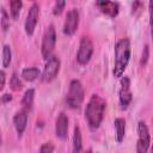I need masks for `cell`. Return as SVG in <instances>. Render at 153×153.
I'll return each instance as SVG.
<instances>
[{
	"instance_id": "obj_1",
	"label": "cell",
	"mask_w": 153,
	"mask_h": 153,
	"mask_svg": "<svg viewBox=\"0 0 153 153\" xmlns=\"http://www.w3.org/2000/svg\"><path fill=\"white\" fill-rule=\"evenodd\" d=\"M105 100L98 96L92 94L85 110V118L87 121V124L91 129H97L104 117V110H105Z\"/></svg>"
},
{
	"instance_id": "obj_2",
	"label": "cell",
	"mask_w": 153,
	"mask_h": 153,
	"mask_svg": "<svg viewBox=\"0 0 153 153\" xmlns=\"http://www.w3.org/2000/svg\"><path fill=\"white\" fill-rule=\"evenodd\" d=\"M130 60V41L128 38L120 39L115 45V65H114V76L121 78Z\"/></svg>"
},
{
	"instance_id": "obj_3",
	"label": "cell",
	"mask_w": 153,
	"mask_h": 153,
	"mask_svg": "<svg viewBox=\"0 0 153 153\" xmlns=\"http://www.w3.org/2000/svg\"><path fill=\"white\" fill-rule=\"evenodd\" d=\"M84 86L80 80L73 79L69 84V88L66 96V103L71 109H79L84 100Z\"/></svg>"
},
{
	"instance_id": "obj_4",
	"label": "cell",
	"mask_w": 153,
	"mask_h": 153,
	"mask_svg": "<svg viewBox=\"0 0 153 153\" xmlns=\"http://www.w3.org/2000/svg\"><path fill=\"white\" fill-rule=\"evenodd\" d=\"M55 43H56V31H55L54 25H49L43 35L42 45H41V53L45 60H48L53 55Z\"/></svg>"
},
{
	"instance_id": "obj_5",
	"label": "cell",
	"mask_w": 153,
	"mask_h": 153,
	"mask_svg": "<svg viewBox=\"0 0 153 153\" xmlns=\"http://www.w3.org/2000/svg\"><path fill=\"white\" fill-rule=\"evenodd\" d=\"M60 67H61V61L57 56H54L51 55L47 62H45V66L43 68V72H42V80L44 82H50L51 80H54L56 78V75L59 74L60 72Z\"/></svg>"
},
{
	"instance_id": "obj_6",
	"label": "cell",
	"mask_w": 153,
	"mask_h": 153,
	"mask_svg": "<svg viewBox=\"0 0 153 153\" xmlns=\"http://www.w3.org/2000/svg\"><path fill=\"white\" fill-rule=\"evenodd\" d=\"M93 54V43L92 41L86 37L82 36L80 39V44H79V49L76 53V61L80 65H86L90 62L91 57Z\"/></svg>"
},
{
	"instance_id": "obj_7",
	"label": "cell",
	"mask_w": 153,
	"mask_h": 153,
	"mask_svg": "<svg viewBox=\"0 0 153 153\" xmlns=\"http://www.w3.org/2000/svg\"><path fill=\"white\" fill-rule=\"evenodd\" d=\"M137 133H139V139L136 143V151L139 153H145L148 151L149 145H151V135L148 127L143 121H140L137 123Z\"/></svg>"
},
{
	"instance_id": "obj_8",
	"label": "cell",
	"mask_w": 153,
	"mask_h": 153,
	"mask_svg": "<svg viewBox=\"0 0 153 153\" xmlns=\"http://www.w3.org/2000/svg\"><path fill=\"white\" fill-rule=\"evenodd\" d=\"M120 91H118V99H120V105L122 109H127L133 99V93L130 91V79L128 76H121L120 81Z\"/></svg>"
},
{
	"instance_id": "obj_9",
	"label": "cell",
	"mask_w": 153,
	"mask_h": 153,
	"mask_svg": "<svg viewBox=\"0 0 153 153\" xmlns=\"http://www.w3.org/2000/svg\"><path fill=\"white\" fill-rule=\"evenodd\" d=\"M79 11L76 8H72L67 12L65 23H63V33L67 36H72L75 33L78 26H79Z\"/></svg>"
},
{
	"instance_id": "obj_10",
	"label": "cell",
	"mask_w": 153,
	"mask_h": 153,
	"mask_svg": "<svg viewBox=\"0 0 153 153\" xmlns=\"http://www.w3.org/2000/svg\"><path fill=\"white\" fill-rule=\"evenodd\" d=\"M38 17H39V6L37 4H33L26 16V20H25V32L26 35L31 36L35 31V27L37 25L38 22Z\"/></svg>"
},
{
	"instance_id": "obj_11",
	"label": "cell",
	"mask_w": 153,
	"mask_h": 153,
	"mask_svg": "<svg viewBox=\"0 0 153 153\" xmlns=\"http://www.w3.org/2000/svg\"><path fill=\"white\" fill-rule=\"evenodd\" d=\"M96 4L100 12L109 16L110 18L117 17L120 12V5L112 0H96Z\"/></svg>"
},
{
	"instance_id": "obj_12",
	"label": "cell",
	"mask_w": 153,
	"mask_h": 153,
	"mask_svg": "<svg viewBox=\"0 0 153 153\" xmlns=\"http://www.w3.org/2000/svg\"><path fill=\"white\" fill-rule=\"evenodd\" d=\"M67 131H68V117L65 112H60L56 122H55V133L56 136L60 140L67 139Z\"/></svg>"
},
{
	"instance_id": "obj_13",
	"label": "cell",
	"mask_w": 153,
	"mask_h": 153,
	"mask_svg": "<svg viewBox=\"0 0 153 153\" xmlns=\"http://www.w3.org/2000/svg\"><path fill=\"white\" fill-rule=\"evenodd\" d=\"M13 124L17 130V134L19 136H22L26 128V124H27V110L22 108V110L17 111L13 117Z\"/></svg>"
},
{
	"instance_id": "obj_14",
	"label": "cell",
	"mask_w": 153,
	"mask_h": 153,
	"mask_svg": "<svg viewBox=\"0 0 153 153\" xmlns=\"http://www.w3.org/2000/svg\"><path fill=\"white\" fill-rule=\"evenodd\" d=\"M114 126H115V129H116L117 142H122L123 139H124V135H126V121L121 117H117L114 121Z\"/></svg>"
},
{
	"instance_id": "obj_15",
	"label": "cell",
	"mask_w": 153,
	"mask_h": 153,
	"mask_svg": "<svg viewBox=\"0 0 153 153\" xmlns=\"http://www.w3.org/2000/svg\"><path fill=\"white\" fill-rule=\"evenodd\" d=\"M33 98H35V90L33 88H29L25 91L24 96H23V99H22V106L23 109L30 111L31 108H32V104H33Z\"/></svg>"
},
{
	"instance_id": "obj_16",
	"label": "cell",
	"mask_w": 153,
	"mask_h": 153,
	"mask_svg": "<svg viewBox=\"0 0 153 153\" xmlns=\"http://www.w3.org/2000/svg\"><path fill=\"white\" fill-rule=\"evenodd\" d=\"M82 149V136H81V130L79 126L74 127L73 131V151L74 152H80Z\"/></svg>"
},
{
	"instance_id": "obj_17",
	"label": "cell",
	"mask_w": 153,
	"mask_h": 153,
	"mask_svg": "<svg viewBox=\"0 0 153 153\" xmlns=\"http://www.w3.org/2000/svg\"><path fill=\"white\" fill-rule=\"evenodd\" d=\"M39 71L37 67H27L22 71V78L26 81H33L38 78Z\"/></svg>"
},
{
	"instance_id": "obj_18",
	"label": "cell",
	"mask_w": 153,
	"mask_h": 153,
	"mask_svg": "<svg viewBox=\"0 0 153 153\" xmlns=\"http://www.w3.org/2000/svg\"><path fill=\"white\" fill-rule=\"evenodd\" d=\"M22 6H23L22 0H10V12L13 19H17L19 17Z\"/></svg>"
},
{
	"instance_id": "obj_19",
	"label": "cell",
	"mask_w": 153,
	"mask_h": 153,
	"mask_svg": "<svg viewBox=\"0 0 153 153\" xmlns=\"http://www.w3.org/2000/svg\"><path fill=\"white\" fill-rule=\"evenodd\" d=\"M11 60H12V51H11V48L10 45L5 44L4 48H2V67L4 68H7L11 63Z\"/></svg>"
},
{
	"instance_id": "obj_20",
	"label": "cell",
	"mask_w": 153,
	"mask_h": 153,
	"mask_svg": "<svg viewBox=\"0 0 153 153\" xmlns=\"http://www.w3.org/2000/svg\"><path fill=\"white\" fill-rule=\"evenodd\" d=\"M10 85H11V88L13 91H19V90L23 88V82L19 80V76L17 75V73L12 74L11 80H10Z\"/></svg>"
},
{
	"instance_id": "obj_21",
	"label": "cell",
	"mask_w": 153,
	"mask_h": 153,
	"mask_svg": "<svg viewBox=\"0 0 153 153\" xmlns=\"http://www.w3.org/2000/svg\"><path fill=\"white\" fill-rule=\"evenodd\" d=\"M10 27V17L6 12V10L2 7L1 8V29L4 32H6Z\"/></svg>"
},
{
	"instance_id": "obj_22",
	"label": "cell",
	"mask_w": 153,
	"mask_h": 153,
	"mask_svg": "<svg viewBox=\"0 0 153 153\" xmlns=\"http://www.w3.org/2000/svg\"><path fill=\"white\" fill-rule=\"evenodd\" d=\"M66 6V0H55L54 7H53V14L54 16H59L62 13V11L65 10Z\"/></svg>"
},
{
	"instance_id": "obj_23",
	"label": "cell",
	"mask_w": 153,
	"mask_h": 153,
	"mask_svg": "<svg viewBox=\"0 0 153 153\" xmlns=\"http://www.w3.org/2000/svg\"><path fill=\"white\" fill-rule=\"evenodd\" d=\"M54 151H55V147H54L53 143H50V142L43 143V145L41 146V148H39V152H41V153H50V152H54Z\"/></svg>"
},
{
	"instance_id": "obj_24",
	"label": "cell",
	"mask_w": 153,
	"mask_h": 153,
	"mask_svg": "<svg viewBox=\"0 0 153 153\" xmlns=\"http://www.w3.org/2000/svg\"><path fill=\"white\" fill-rule=\"evenodd\" d=\"M148 8H149V25H151V31H153V0H149Z\"/></svg>"
},
{
	"instance_id": "obj_25",
	"label": "cell",
	"mask_w": 153,
	"mask_h": 153,
	"mask_svg": "<svg viewBox=\"0 0 153 153\" xmlns=\"http://www.w3.org/2000/svg\"><path fill=\"white\" fill-rule=\"evenodd\" d=\"M148 51H149V49H148V45H145V49H143V53H142V57H141V65H146L147 63V61H148Z\"/></svg>"
},
{
	"instance_id": "obj_26",
	"label": "cell",
	"mask_w": 153,
	"mask_h": 153,
	"mask_svg": "<svg viewBox=\"0 0 153 153\" xmlns=\"http://www.w3.org/2000/svg\"><path fill=\"white\" fill-rule=\"evenodd\" d=\"M141 8H142V2L140 0H134V2H133V12L135 13V12L140 11Z\"/></svg>"
},
{
	"instance_id": "obj_27",
	"label": "cell",
	"mask_w": 153,
	"mask_h": 153,
	"mask_svg": "<svg viewBox=\"0 0 153 153\" xmlns=\"http://www.w3.org/2000/svg\"><path fill=\"white\" fill-rule=\"evenodd\" d=\"M5 79H6V74L4 72V69L0 71V90H2L5 87Z\"/></svg>"
},
{
	"instance_id": "obj_28",
	"label": "cell",
	"mask_w": 153,
	"mask_h": 153,
	"mask_svg": "<svg viewBox=\"0 0 153 153\" xmlns=\"http://www.w3.org/2000/svg\"><path fill=\"white\" fill-rule=\"evenodd\" d=\"M11 100H12V96H11L10 93H5V94L1 96V102H2L4 104H6V103H8V102H11Z\"/></svg>"
}]
</instances>
